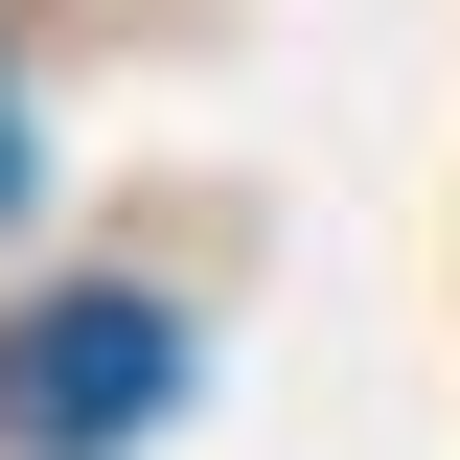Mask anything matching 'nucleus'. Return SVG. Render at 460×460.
I'll list each match as a JSON object with an SVG mask.
<instances>
[{"label":"nucleus","mask_w":460,"mask_h":460,"mask_svg":"<svg viewBox=\"0 0 460 460\" xmlns=\"http://www.w3.org/2000/svg\"><path fill=\"white\" fill-rule=\"evenodd\" d=\"M184 414V323L162 299H23V323H0V438H162Z\"/></svg>","instance_id":"obj_1"},{"label":"nucleus","mask_w":460,"mask_h":460,"mask_svg":"<svg viewBox=\"0 0 460 460\" xmlns=\"http://www.w3.org/2000/svg\"><path fill=\"white\" fill-rule=\"evenodd\" d=\"M0 208H23V93H0Z\"/></svg>","instance_id":"obj_2"}]
</instances>
